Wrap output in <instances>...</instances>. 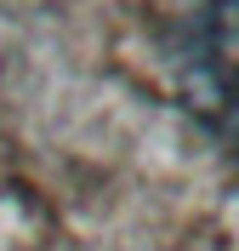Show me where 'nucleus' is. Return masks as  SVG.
Here are the masks:
<instances>
[]
</instances>
